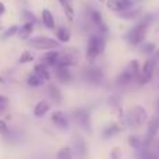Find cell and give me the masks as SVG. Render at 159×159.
Returning <instances> with one entry per match:
<instances>
[{
  "instance_id": "1",
  "label": "cell",
  "mask_w": 159,
  "mask_h": 159,
  "mask_svg": "<svg viewBox=\"0 0 159 159\" xmlns=\"http://www.w3.org/2000/svg\"><path fill=\"white\" fill-rule=\"evenodd\" d=\"M152 20H154V16H151V14H149V16H145L144 18H141L129 32H127L126 41L129 42V45H131V46H138V45L143 43L145 36H147V32H148V28H149V25H151Z\"/></svg>"
},
{
  "instance_id": "2",
  "label": "cell",
  "mask_w": 159,
  "mask_h": 159,
  "mask_svg": "<svg viewBox=\"0 0 159 159\" xmlns=\"http://www.w3.org/2000/svg\"><path fill=\"white\" fill-rule=\"evenodd\" d=\"M105 43H106V38H105V35H102V34L93 32L89 35L88 42H87V59L91 63L95 61L96 59L103 53Z\"/></svg>"
},
{
  "instance_id": "3",
  "label": "cell",
  "mask_w": 159,
  "mask_h": 159,
  "mask_svg": "<svg viewBox=\"0 0 159 159\" xmlns=\"http://www.w3.org/2000/svg\"><path fill=\"white\" fill-rule=\"evenodd\" d=\"M140 73H141L140 63H138L137 60H131L129 64H127L126 69L123 70V73L119 74L116 82H117L119 85H129L130 82L137 81L138 77H140Z\"/></svg>"
},
{
  "instance_id": "4",
  "label": "cell",
  "mask_w": 159,
  "mask_h": 159,
  "mask_svg": "<svg viewBox=\"0 0 159 159\" xmlns=\"http://www.w3.org/2000/svg\"><path fill=\"white\" fill-rule=\"evenodd\" d=\"M28 45L36 50H55L59 48V41L57 39L49 38V36H35V38L28 39Z\"/></svg>"
},
{
  "instance_id": "5",
  "label": "cell",
  "mask_w": 159,
  "mask_h": 159,
  "mask_svg": "<svg viewBox=\"0 0 159 159\" xmlns=\"http://www.w3.org/2000/svg\"><path fill=\"white\" fill-rule=\"evenodd\" d=\"M129 124L133 129H140L148 119L147 110L143 106H134L131 110L129 112Z\"/></svg>"
},
{
  "instance_id": "6",
  "label": "cell",
  "mask_w": 159,
  "mask_h": 159,
  "mask_svg": "<svg viewBox=\"0 0 159 159\" xmlns=\"http://www.w3.org/2000/svg\"><path fill=\"white\" fill-rule=\"evenodd\" d=\"M106 6L109 10L120 14V13H123V11H127V10H130V8H133L134 2H133V0H107Z\"/></svg>"
},
{
  "instance_id": "7",
  "label": "cell",
  "mask_w": 159,
  "mask_h": 159,
  "mask_svg": "<svg viewBox=\"0 0 159 159\" xmlns=\"http://www.w3.org/2000/svg\"><path fill=\"white\" fill-rule=\"evenodd\" d=\"M158 131H159V116L157 115L148 121V127H147V134H145V140H144V145L148 147L149 144L154 141V138L157 137Z\"/></svg>"
},
{
  "instance_id": "8",
  "label": "cell",
  "mask_w": 159,
  "mask_h": 159,
  "mask_svg": "<svg viewBox=\"0 0 159 159\" xmlns=\"http://www.w3.org/2000/svg\"><path fill=\"white\" fill-rule=\"evenodd\" d=\"M75 61H77V50L66 49L63 53H60V57H59L56 67H67L69 69L70 66L75 64Z\"/></svg>"
},
{
  "instance_id": "9",
  "label": "cell",
  "mask_w": 159,
  "mask_h": 159,
  "mask_svg": "<svg viewBox=\"0 0 159 159\" xmlns=\"http://www.w3.org/2000/svg\"><path fill=\"white\" fill-rule=\"evenodd\" d=\"M89 21L92 22L96 28H98V32L99 34H102V35L106 36L107 27H106V24H105V21H103L102 14L99 13L98 10H95V8H91V10H89Z\"/></svg>"
},
{
  "instance_id": "10",
  "label": "cell",
  "mask_w": 159,
  "mask_h": 159,
  "mask_svg": "<svg viewBox=\"0 0 159 159\" xmlns=\"http://www.w3.org/2000/svg\"><path fill=\"white\" fill-rule=\"evenodd\" d=\"M84 78L91 84H101L103 80V73L98 67H88L84 70Z\"/></svg>"
},
{
  "instance_id": "11",
  "label": "cell",
  "mask_w": 159,
  "mask_h": 159,
  "mask_svg": "<svg viewBox=\"0 0 159 159\" xmlns=\"http://www.w3.org/2000/svg\"><path fill=\"white\" fill-rule=\"evenodd\" d=\"M59 57H60V52L57 50H49L48 53H45L43 56L41 57L42 63L46 64L48 67H56L57 66V61H59Z\"/></svg>"
},
{
  "instance_id": "12",
  "label": "cell",
  "mask_w": 159,
  "mask_h": 159,
  "mask_svg": "<svg viewBox=\"0 0 159 159\" xmlns=\"http://www.w3.org/2000/svg\"><path fill=\"white\" fill-rule=\"evenodd\" d=\"M52 121L59 129H69V119L63 112H55L52 115Z\"/></svg>"
},
{
  "instance_id": "13",
  "label": "cell",
  "mask_w": 159,
  "mask_h": 159,
  "mask_svg": "<svg viewBox=\"0 0 159 159\" xmlns=\"http://www.w3.org/2000/svg\"><path fill=\"white\" fill-rule=\"evenodd\" d=\"M55 75L60 82H70L73 80V75L67 67H55Z\"/></svg>"
},
{
  "instance_id": "14",
  "label": "cell",
  "mask_w": 159,
  "mask_h": 159,
  "mask_svg": "<svg viewBox=\"0 0 159 159\" xmlns=\"http://www.w3.org/2000/svg\"><path fill=\"white\" fill-rule=\"evenodd\" d=\"M34 73H35L39 78L43 80V81H49L50 80V73H49V70H48V66L43 64V63L35 64V67H34Z\"/></svg>"
},
{
  "instance_id": "15",
  "label": "cell",
  "mask_w": 159,
  "mask_h": 159,
  "mask_svg": "<svg viewBox=\"0 0 159 159\" xmlns=\"http://www.w3.org/2000/svg\"><path fill=\"white\" fill-rule=\"evenodd\" d=\"M42 22H43V25L46 28H49V30H53V28L56 27L55 17L50 13L49 8H43V11H42Z\"/></svg>"
},
{
  "instance_id": "16",
  "label": "cell",
  "mask_w": 159,
  "mask_h": 159,
  "mask_svg": "<svg viewBox=\"0 0 159 159\" xmlns=\"http://www.w3.org/2000/svg\"><path fill=\"white\" fill-rule=\"evenodd\" d=\"M56 36H57V41L61 42V43H67V42L70 41V38H71V32H70V30L67 27H59L57 30H56Z\"/></svg>"
},
{
  "instance_id": "17",
  "label": "cell",
  "mask_w": 159,
  "mask_h": 159,
  "mask_svg": "<svg viewBox=\"0 0 159 159\" xmlns=\"http://www.w3.org/2000/svg\"><path fill=\"white\" fill-rule=\"evenodd\" d=\"M49 107L50 106L46 101L38 102V103L35 105V107H34V115H35L36 117H42V116H45L48 112H49Z\"/></svg>"
},
{
  "instance_id": "18",
  "label": "cell",
  "mask_w": 159,
  "mask_h": 159,
  "mask_svg": "<svg viewBox=\"0 0 159 159\" xmlns=\"http://www.w3.org/2000/svg\"><path fill=\"white\" fill-rule=\"evenodd\" d=\"M59 3H60L61 7H63L67 20H69V21H73V20H74V8H73L71 0H59Z\"/></svg>"
},
{
  "instance_id": "19",
  "label": "cell",
  "mask_w": 159,
  "mask_h": 159,
  "mask_svg": "<svg viewBox=\"0 0 159 159\" xmlns=\"http://www.w3.org/2000/svg\"><path fill=\"white\" fill-rule=\"evenodd\" d=\"M32 30H34V24H31V22H24V25H22L18 31L20 38L21 39H30L31 34H32Z\"/></svg>"
},
{
  "instance_id": "20",
  "label": "cell",
  "mask_w": 159,
  "mask_h": 159,
  "mask_svg": "<svg viewBox=\"0 0 159 159\" xmlns=\"http://www.w3.org/2000/svg\"><path fill=\"white\" fill-rule=\"evenodd\" d=\"M140 13H141L140 8H130V10L120 13L119 16L123 17V18H126V20H135V18L140 17Z\"/></svg>"
},
{
  "instance_id": "21",
  "label": "cell",
  "mask_w": 159,
  "mask_h": 159,
  "mask_svg": "<svg viewBox=\"0 0 159 159\" xmlns=\"http://www.w3.org/2000/svg\"><path fill=\"white\" fill-rule=\"evenodd\" d=\"M48 92H49V96L53 99V101L57 102V103H60L61 93H60V89H59L57 87H55V85H49V87H48Z\"/></svg>"
},
{
  "instance_id": "22",
  "label": "cell",
  "mask_w": 159,
  "mask_h": 159,
  "mask_svg": "<svg viewBox=\"0 0 159 159\" xmlns=\"http://www.w3.org/2000/svg\"><path fill=\"white\" fill-rule=\"evenodd\" d=\"M43 80L42 78H39L38 75L35 74V73H32V74H30L28 75V78H27V84L30 85V87H34V88H36V87H41L42 84H43Z\"/></svg>"
},
{
  "instance_id": "23",
  "label": "cell",
  "mask_w": 159,
  "mask_h": 159,
  "mask_svg": "<svg viewBox=\"0 0 159 159\" xmlns=\"http://www.w3.org/2000/svg\"><path fill=\"white\" fill-rule=\"evenodd\" d=\"M140 152H141V159H159L158 155L155 154L154 151H151L147 145H144L143 148L140 149Z\"/></svg>"
},
{
  "instance_id": "24",
  "label": "cell",
  "mask_w": 159,
  "mask_h": 159,
  "mask_svg": "<svg viewBox=\"0 0 159 159\" xmlns=\"http://www.w3.org/2000/svg\"><path fill=\"white\" fill-rule=\"evenodd\" d=\"M57 159H73V151L70 147H64L57 152Z\"/></svg>"
},
{
  "instance_id": "25",
  "label": "cell",
  "mask_w": 159,
  "mask_h": 159,
  "mask_svg": "<svg viewBox=\"0 0 159 159\" xmlns=\"http://www.w3.org/2000/svg\"><path fill=\"white\" fill-rule=\"evenodd\" d=\"M20 28L17 27V25H13V27H10L8 30H6L2 34V39H7V38H11L13 35H16V34H18Z\"/></svg>"
},
{
  "instance_id": "26",
  "label": "cell",
  "mask_w": 159,
  "mask_h": 159,
  "mask_svg": "<svg viewBox=\"0 0 159 159\" xmlns=\"http://www.w3.org/2000/svg\"><path fill=\"white\" fill-rule=\"evenodd\" d=\"M129 143H130V145H131L133 148L138 149V151H140V149L144 147V141H141L138 137H130Z\"/></svg>"
},
{
  "instance_id": "27",
  "label": "cell",
  "mask_w": 159,
  "mask_h": 159,
  "mask_svg": "<svg viewBox=\"0 0 159 159\" xmlns=\"http://www.w3.org/2000/svg\"><path fill=\"white\" fill-rule=\"evenodd\" d=\"M34 60V56L31 55V52H28V50H24L22 52V55L20 56V63H31V61Z\"/></svg>"
},
{
  "instance_id": "28",
  "label": "cell",
  "mask_w": 159,
  "mask_h": 159,
  "mask_svg": "<svg viewBox=\"0 0 159 159\" xmlns=\"http://www.w3.org/2000/svg\"><path fill=\"white\" fill-rule=\"evenodd\" d=\"M22 17H24L25 22H31V24H35L36 22V17L34 16V14H31L30 11H27V10L22 11Z\"/></svg>"
},
{
  "instance_id": "29",
  "label": "cell",
  "mask_w": 159,
  "mask_h": 159,
  "mask_svg": "<svg viewBox=\"0 0 159 159\" xmlns=\"http://www.w3.org/2000/svg\"><path fill=\"white\" fill-rule=\"evenodd\" d=\"M141 49H143V52H144V53H147V55L151 56L152 53H154L155 50H157V48H155V45H154V43H143V48H141Z\"/></svg>"
},
{
  "instance_id": "30",
  "label": "cell",
  "mask_w": 159,
  "mask_h": 159,
  "mask_svg": "<svg viewBox=\"0 0 159 159\" xmlns=\"http://www.w3.org/2000/svg\"><path fill=\"white\" fill-rule=\"evenodd\" d=\"M0 133H2L3 135L8 134V127H7V124H6L4 120H0Z\"/></svg>"
},
{
  "instance_id": "31",
  "label": "cell",
  "mask_w": 159,
  "mask_h": 159,
  "mask_svg": "<svg viewBox=\"0 0 159 159\" xmlns=\"http://www.w3.org/2000/svg\"><path fill=\"white\" fill-rule=\"evenodd\" d=\"M4 13H6V6L3 4L2 2H0V17H2V16H3V14H4Z\"/></svg>"
},
{
  "instance_id": "32",
  "label": "cell",
  "mask_w": 159,
  "mask_h": 159,
  "mask_svg": "<svg viewBox=\"0 0 159 159\" xmlns=\"http://www.w3.org/2000/svg\"><path fill=\"white\" fill-rule=\"evenodd\" d=\"M7 101H8V99L6 98V96L0 95V105H4V103H7Z\"/></svg>"
},
{
  "instance_id": "33",
  "label": "cell",
  "mask_w": 159,
  "mask_h": 159,
  "mask_svg": "<svg viewBox=\"0 0 159 159\" xmlns=\"http://www.w3.org/2000/svg\"><path fill=\"white\" fill-rule=\"evenodd\" d=\"M112 157H113V158H117V157H120V154H119V152H117V149H116V151L113 152V155H112Z\"/></svg>"
},
{
  "instance_id": "34",
  "label": "cell",
  "mask_w": 159,
  "mask_h": 159,
  "mask_svg": "<svg viewBox=\"0 0 159 159\" xmlns=\"http://www.w3.org/2000/svg\"><path fill=\"white\" fill-rule=\"evenodd\" d=\"M3 81H4V80H3L2 77H0V82H3Z\"/></svg>"
},
{
  "instance_id": "35",
  "label": "cell",
  "mask_w": 159,
  "mask_h": 159,
  "mask_svg": "<svg viewBox=\"0 0 159 159\" xmlns=\"http://www.w3.org/2000/svg\"><path fill=\"white\" fill-rule=\"evenodd\" d=\"M158 152H159V140H158Z\"/></svg>"
},
{
  "instance_id": "36",
  "label": "cell",
  "mask_w": 159,
  "mask_h": 159,
  "mask_svg": "<svg viewBox=\"0 0 159 159\" xmlns=\"http://www.w3.org/2000/svg\"><path fill=\"white\" fill-rule=\"evenodd\" d=\"M158 109H159V99H158Z\"/></svg>"
},
{
  "instance_id": "37",
  "label": "cell",
  "mask_w": 159,
  "mask_h": 159,
  "mask_svg": "<svg viewBox=\"0 0 159 159\" xmlns=\"http://www.w3.org/2000/svg\"><path fill=\"white\" fill-rule=\"evenodd\" d=\"M99 2H105V0H99Z\"/></svg>"
}]
</instances>
